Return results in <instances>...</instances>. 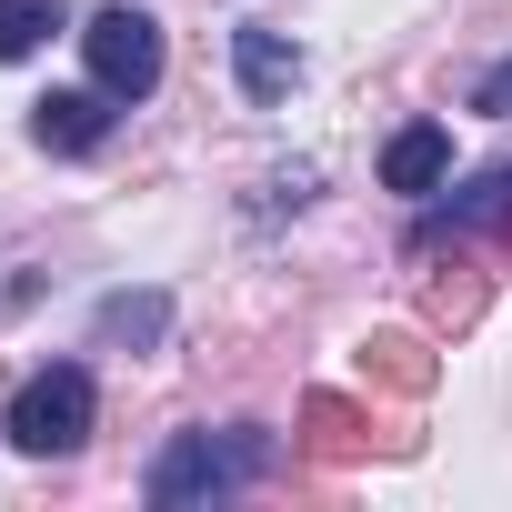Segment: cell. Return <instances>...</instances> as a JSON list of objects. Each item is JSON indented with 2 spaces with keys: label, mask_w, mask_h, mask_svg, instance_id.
<instances>
[{
  "label": "cell",
  "mask_w": 512,
  "mask_h": 512,
  "mask_svg": "<svg viewBox=\"0 0 512 512\" xmlns=\"http://www.w3.org/2000/svg\"><path fill=\"white\" fill-rule=\"evenodd\" d=\"M502 221H512V161H492V171H482L472 191H452V201H442V211L422 221V241H442V231L462 241V231H502Z\"/></svg>",
  "instance_id": "cell-7"
},
{
  "label": "cell",
  "mask_w": 512,
  "mask_h": 512,
  "mask_svg": "<svg viewBox=\"0 0 512 512\" xmlns=\"http://www.w3.org/2000/svg\"><path fill=\"white\" fill-rule=\"evenodd\" d=\"M362 372H372L382 392H432V372H442V362H432V342H422V332H372V342H362Z\"/></svg>",
  "instance_id": "cell-8"
},
{
  "label": "cell",
  "mask_w": 512,
  "mask_h": 512,
  "mask_svg": "<svg viewBox=\"0 0 512 512\" xmlns=\"http://www.w3.org/2000/svg\"><path fill=\"white\" fill-rule=\"evenodd\" d=\"M422 312H432L442 332H472V322H482V272H462V262H452V272L422 292Z\"/></svg>",
  "instance_id": "cell-12"
},
{
  "label": "cell",
  "mask_w": 512,
  "mask_h": 512,
  "mask_svg": "<svg viewBox=\"0 0 512 512\" xmlns=\"http://www.w3.org/2000/svg\"><path fill=\"white\" fill-rule=\"evenodd\" d=\"M81 61H91V81L111 101H151L161 91V21L131 11V0H111V11L81 21Z\"/></svg>",
  "instance_id": "cell-3"
},
{
  "label": "cell",
  "mask_w": 512,
  "mask_h": 512,
  "mask_svg": "<svg viewBox=\"0 0 512 512\" xmlns=\"http://www.w3.org/2000/svg\"><path fill=\"white\" fill-rule=\"evenodd\" d=\"M161 332H171V302H161V292H111V302H101V342H131V352H151Z\"/></svg>",
  "instance_id": "cell-10"
},
{
  "label": "cell",
  "mask_w": 512,
  "mask_h": 512,
  "mask_svg": "<svg viewBox=\"0 0 512 512\" xmlns=\"http://www.w3.org/2000/svg\"><path fill=\"white\" fill-rule=\"evenodd\" d=\"M111 111H121V101H111L101 81H91V91H51V101H31V141L61 151V161H81V151L111 141Z\"/></svg>",
  "instance_id": "cell-4"
},
{
  "label": "cell",
  "mask_w": 512,
  "mask_h": 512,
  "mask_svg": "<svg viewBox=\"0 0 512 512\" xmlns=\"http://www.w3.org/2000/svg\"><path fill=\"white\" fill-rule=\"evenodd\" d=\"M302 452H312V462H362V452H372V412L342 402V392H312V402H302Z\"/></svg>",
  "instance_id": "cell-6"
},
{
  "label": "cell",
  "mask_w": 512,
  "mask_h": 512,
  "mask_svg": "<svg viewBox=\"0 0 512 512\" xmlns=\"http://www.w3.org/2000/svg\"><path fill=\"white\" fill-rule=\"evenodd\" d=\"M442 171H452V131H442V121H412V131H392V151H382V181H392V191L432 201V191H442Z\"/></svg>",
  "instance_id": "cell-5"
},
{
  "label": "cell",
  "mask_w": 512,
  "mask_h": 512,
  "mask_svg": "<svg viewBox=\"0 0 512 512\" xmlns=\"http://www.w3.org/2000/svg\"><path fill=\"white\" fill-rule=\"evenodd\" d=\"M61 31V0H0V61H31Z\"/></svg>",
  "instance_id": "cell-11"
},
{
  "label": "cell",
  "mask_w": 512,
  "mask_h": 512,
  "mask_svg": "<svg viewBox=\"0 0 512 512\" xmlns=\"http://www.w3.org/2000/svg\"><path fill=\"white\" fill-rule=\"evenodd\" d=\"M262 472H272V432L231 422V432H171L141 492H151L161 512H201V502H231V492H251Z\"/></svg>",
  "instance_id": "cell-1"
},
{
  "label": "cell",
  "mask_w": 512,
  "mask_h": 512,
  "mask_svg": "<svg viewBox=\"0 0 512 512\" xmlns=\"http://www.w3.org/2000/svg\"><path fill=\"white\" fill-rule=\"evenodd\" d=\"M231 61H241V91H251V101H282V91L302 81V61H292L272 31H231Z\"/></svg>",
  "instance_id": "cell-9"
},
{
  "label": "cell",
  "mask_w": 512,
  "mask_h": 512,
  "mask_svg": "<svg viewBox=\"0 0 512 512\" xmlns=\"http://www.w3.org/2000/svg\"><path fill=\"white\" fill-rule=\"evenodd\" d=\"M91 412H101L91 372H81V362H51V372H31V382L11 392L0 432H11L31 462H61V452H81V442H91Z\"/></svg>",
  "instance_id": "cell-2"
},
{
  "label": "cell",
  "mask_w": 512,
  "mask_h": 512,
  "mask_svg": "<svg viewBox=\"0 0 512 512\" xmlns=\"http://www.w3.org/2000/svg\"><path fill=\"white\" fill-rule=\"evenodd\" d=\"M472 111H492V121H512V61H492V71L472 81Z\"/></svg>",
  "instance_id": "cell-13"
}]
</instances>
